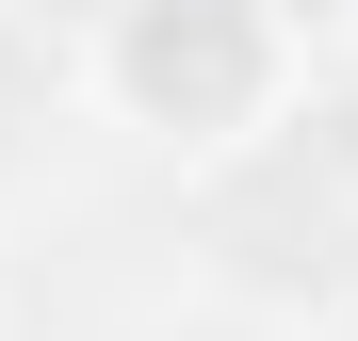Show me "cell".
Returning a JSON list of instances; mask_svg holds the SVG:
<instances>
[{"label": "cell", "instance_id": "cell-1", "mask_svg": "<svg viewBox=\"0 0 358 341\" xmlns=\"http://www.w3.org/2000/svg\"><path fill=\"white\" fill-rule=\"evenodd\" d=\"M98 114L179 162L261 146L293 114V0H114L98 17Z\"/></svg>", "mask_w": 358, "mask_h": 341}]
</instances>
